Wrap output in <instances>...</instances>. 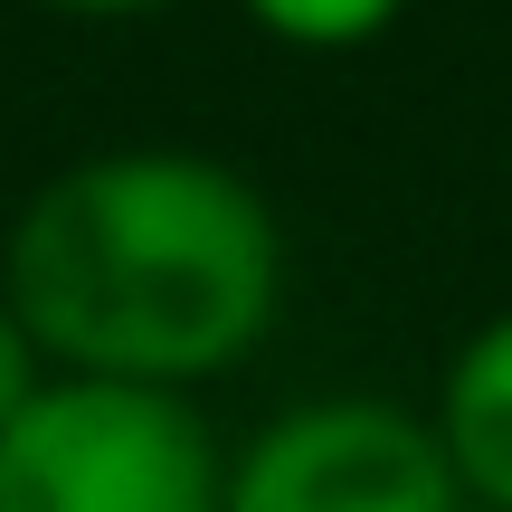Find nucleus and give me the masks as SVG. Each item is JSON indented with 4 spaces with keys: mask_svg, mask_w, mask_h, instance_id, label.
<instances>
[{
    "mask_svg": "<svg viewBox=\"0 0 512 512\" xmlns=\"http://www.w3.org/2000/svg\"><path fill=\"white\" fill-rule=\"evenodd\" d=\"M48 380H57V370H48V351H38V332L19 323V304L0 294V427H10V418H19V408H29Z\"/></svg>",
    "mask_w": 512,
    "mask_h": 512,
    "instance_id": "6",
    "label": "nucleus"
},
{
    "mask_svg": "<svg viewBox=\"0 0 512 512\" xmlns=\"http://www.w3.org/2000/svg\"><path fill=\"white\" fill-rule=\"evenodd\" d=\"M275 48H304V57H351L370 38H389L408 19V0H238Z\"/></svg>",
    "mask_w": 512,
    "mask_h": 512,
    "instance_id": "5",
    "label": "nucleus"
},
{
    "mask_svg": "<svg viewBox=\"0 0 512 512\" xmlns=\"http://www.w3.org/2000/svg\"><path fill=\"white\" fill-rule=\"evenodd\" d=\"M228 437L190 389L57 370L0 427V512H219Z\"/></svg>",
    "mask_w": 512,
    "mask_h": 512,
    "instance_id": "2",
    "label": "nucleus"
},
{
    "mask_svg": "<svg viewBox=\"0 0 512 512\" xmlns=\"http://www.w3.org/2000/svg\"><path fill=\"white\" fill-rule=\"evenodd\" d=\"M38 10H67V19H143V10H171V0H38Z\"/></svg>",
    "mask_w": 512,
    "mask_h": 512,
    "instance_id": "7",
    "label": "nucleus"
},
{
    "mask_svg": "<svg viewBox=\"0 0 512 512\" xmlns=\"http://www.w3.org/2000/svg\"><path fill=\"white\" fill-rule=\"evenodd\" d=\"M219 512H475L446 465L427 408H399L380 389H323L294 399L228 446Z\"/></svg>",
    "mask_w": 512,
    "mask_h": 512,
    "instance_id": "3",
    "label": "nucleus"
},
{
    "mask_svg": "<svg viewBox=\"0 0 512 512\" xmlns=\"http://www.w3.org/2000/svg\"><path fill=\"white\" fill-rule=\"evenodd\" d=\"M427 427H437L465 503L475 512H512V304L484 313V323L446 351Z\"/></svg>",
    "mask_w": 512,
    "mask_h": 512,
    "instance_id": "4",
    "label": "nucleus"
},
{
    "mask_svg": "<svg viewBox=\"0 0 512 512\" xmlns=\"http://www.w3.org/2000/svg\"><path fill=\"white\" fill-rule=\"evenodd\" d=\"M0 294L48 370L190 389L256 361L285 313V228L238 162L124 143L48 171L0 247Z\"/></svg>",
    "mask_w": 512,
    "mask_h": 512,
    "instance_id": "1",
    "label": "nucleus"
}]
</instances>
